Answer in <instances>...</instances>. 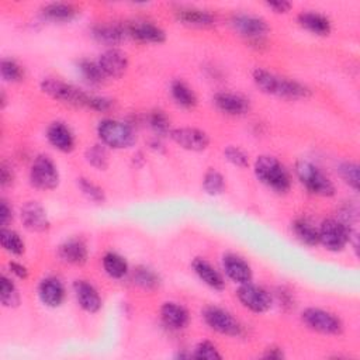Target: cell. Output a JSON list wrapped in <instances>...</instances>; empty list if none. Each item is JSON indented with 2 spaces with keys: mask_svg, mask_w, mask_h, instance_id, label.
Returning a JSON list of instances; mask_svg holds the SVG:
<instances>
[{
  "mask_svg": "<svg viewBox=\"0 0 360 360\" xmlns=\"http://www.w3.org/2000/svg\"><path fill=\"white\" fill-rule=\"evenodd\" d=\"M292 232L297 239L307 246H315L319 243L318 228L307 218H297L292 222Z\"/></svg>",
  "mask_w": 360,
  "mask_h": 360,
  "instance_id": "cell-28",
  "label": "cell"
},
{
  "mask_svg": "<svg viewBox=\"0 0 360 360\" xmlns=\"http://www.w3.org/2000/svg\"><path fill=\"white\" fill-rule=\"evenodd\" d=\"M128 37L145 44H162L166 41V32L156 24L145 20L132 21L125 25Z\"/></svg>",
  "mask_w": 360,
  "mask_h": 360,
  "instance_id": "cell-14",
  "label": "cell"
},
{
  "mask_svg": "<svg viewBox=\"0 0 360 360\" xmlns=\"http://www.w3.org/2000/svg\"><path fill=\"white\" fill-rule=\"evenodd\" d=\"M318 233L319 243L330 252H340L347 243H353V248L357 252V232L354 229H347L339 219L328 218L322 221L318 228Z\"/></svg>",
  "mask_w": 360,
  "mask_h": 360,
  "instance_id": "cell-3",
  "label": "cell"
},
{
  "mask_svg": "<svg viewBox=\"0 0 360 360\" xmlns=\"http://www.w3.org/2000/svg\"><path fill=\"white\" fill-rule=\"evenodd\" d=\"M176 18L188 27H197V28H207L212 27L215 24V15L210 13L208 10H202L198 7H190V6H180L174 11Z\"/></svg>",
  "mask_w": 360,
  "mask_h": 360,
  "instance_id": "cell-18",
  "label": "cell"
},
{
  "mask_svg": "<svg viewBox=\"0 0 360 360\" xmlns=\"http://www.w3.org/2000/svg\"><path fill=\"white\" fill-rule=\"evenodd\" d=\"M205 323L215 332L226 336H239L242 333L240 323L225 309L219 307H207L202 312Z\"/></svg>",
  "mask_w": 360,
  "mask_h": 360,
  "instance_id": "cell-11",
  "label": "cell"
},
{
  "mask_svg": "<svg viewBox=\"0 0 360 360\" xmlns=\"http://www.w3.org/2000/svg\"><path fill=\"white\" fill-rule=\"evenodd\" d=\"M160 316L163 323L172 329H184L190 322L188 311L177 302H165L160 308Z\"/></svg>",
  "mask_w": 360,
  "mask_h": 360,
  "instance_id": "cell-26",
  "label": "cell"
},
{
  "mask_svg": "<svg viewBox=\"0 0 360 360\" xmlns=\"http://www.w3.org/2000/svg\"><path fill=\"white\" fill-rule=\"evenodd\" d=\"M295 174L311 194L321 197H332L335 194V186L330 179L314 163L308 160H298L295 163Z\"/></svg>",
  "mask_w": 360,
  "mask_h": 360,
  "instance_id": "cell-5",
  "label": "cell"
},
{
  "mask_svg": "<svg viewBox=\"0 0 360 360\" xmlns=\"http://www.w3.org/2000/svg\"><path fill=\"white\" fill-rule=\"evenodd\" d=\"M339 176L342 177V180L349 186L352 187L354 191L359 190V165L354 163V162H350V160H346V162H342L339 165Z\"/></svg>",
  "mask_w": 360,
  "mask_h": 360,
  "instance_id": "cell-38",
  "label": "cell"
},
{
  "mask_svg": "<svg viewBox=\"0 0 360 360\" xmlns=\"http://www.w3.org/2000/svg\"><path fill=\"white\" fill-rule=\"evenodd\" d=\"M77 69L83 79L90 84H101L105 80V75L97 62L90 59H80L77 62Z\"/></svg>",
  "mask_w": 360,
  "mask_h": 360,
  "instance_id": "cell-33",
  "label": "cell"
},
{
  "mask_svg": "<svg viewBox=\"0 0 360 360\" xmlns=\"http://www.w3.org/2000/svg\"><path fill=\"white\" fill-rule=\"evenodd\" d=\"M22 225L31 232H46L51 226L45 208L38 201H27L20 212Z\"/></svg>",
  "mask_w": 360,
  "mask_h": 360,
  "instance_id": "cell-13",
  "label": "cell"
},
{
  "mask_svg": "<svg viewBox=\"0 0 360 360\" xmlns=\"http://www.w3.org/2000/svg\"><path fill=\"white\" fill-rule=\"evenodd\" d=\"M0 243L6 252L15 255V256L22 255L25 250V245H24V240L21 239V236L15 231H13L7 226L1 228V231H0Z\"/></svg>",
  "mask_w": 360,
  "mask_h": 360,
  "instance_id": "cell-32",
  "label": "cell"
},
{
  "mask_svg": "<svg viewBox=\"0 0 360 360\" xmlns=\"http://www.w3.org/2000/svg\"><path fill=\"white\" fill-rule=\"evenodd\" d=\"M222 269L226 277L231 278L233 283H238L239 285L252 281L253 273L250 266L248 264L246 260H243L238 255H233V253L225 255L222 257Z\"/></svg>",
  "mask_w": 360,
  "mask_h": 360,
  "instance_id": "cell-19",
  "label": "cell"
},
{
  "mask_svg": "<svg viewBox=\"0 0 360 360\" xmlns=\"http://www.w3.org/2000/svg\"><path fill=\"white\" fill-rule=\"evenodd\" d=\"M103 269L110 277L118 280L128 273V263L121 255L115 252H107L103 256Z\"/></svg>",
  "mask_w": 360,
  "mask_h": 360,
  "instance_id": "cell-30",
  "label": "cell"
},
{
  "mask_svg": "<svg viewBox=\"0 0 360 360\" xmlns=\"http://www.w3.org/2000/svg\"><path fill=\"white\" fill-rule=\"evenodd\" d=\"M97 135L103 145L114 149L131 148L136 142L134 128L120 120L105 118L97 125Z\"/></svg>",
  "mask_w": 360,
  "mask_h": 360,
  "instance_id": "cell-4",
  "label": "cell"
},
{
  "mask_svg": "<svg viewBox=\"0 0 360 360\" xmlns=\"http://www.w3.org/2000/svg\"><path fill=\"white\" fill-rule=\"evenodd\" d=\"M253 82L263 93L283 98L298 100L311 96V90L305 84L294 79L278 76L262 68L253 70Z\"/></svg>",
  "mask_w": 360,
  "mask_h": 360,
  "instance_id": "cell-1",
  "label": "cell"
},
{
  "mask_svg": "<svg viewBox=\"0 0 360 360\" xmlns=\"http://www.w3.org/2000/svg\"><path fill=\"white\" fill-rule=\"evenodd\" d=\"M191 266H193V270L197 274V277L208 287H211L214 290H222L225 287V281H224V277L221 276V273L205 259L195 257L193 260Z\"/></svg>",
  "mask_w": 360,
  "mask_h": 360,
  "instance_id": "cell-25",
  "label": "cell"
},
{
  "mask_svg": "<svg viewBox=\"0 0 360 360\" xmlns=\"http://www.w3.org/2000/svg\"><path fill=\"white\" fill-rule=\"evenodd\" d=\"M30 183L38 190H53L59 184V172L46 155H38L30 169Z\"/></svg>",
  "mask_w": 360,
  "mask_h": 360,
  "instance_id": "cell-8",
  "label": "cell"
},
{
  "mask_svg": "<svg viewBox=\"0 0 360 360\" xmlns=\"http://www.w3.org/2000/svg\"><path fill=\"white\" fill-rule=\"evenodd\" d=\"M41 90L53 100L73 107H87L90 97V94L84 93L79 87L55 77L42 79Z\"/></svg>",
  "mask_w": 360,
  "mask_h": 360,
  "instance_id": "cell-6",
  "label": "cell"
},
{
  "mask_svg": "<svg viewBox=\"0 0 360 360\" xmlns=\"http://www.w3.org/2000/svg\"><path fill=\"white\" fill-rule=\"evenodd\" d=\"M65 295V287L59 278L45 277L41 280L38 285V297L44 305L56 308L63 302Z\"/></svg>",
  "mask_w": 360,
  "mask_h": 360,
  "instance_id": "cell-20",
  "label": "cell"
},
{
  "mask_svg": "<svg viewBox=\"0 0 360 360\" xmlns=\"http://www.w3.org/2000/svg\"><path fill=\"white\" fill-rule=\"evenodd\" d=\"M301 319L309 329L322 335H340L343 330L342 321L335 314L322 308L309 307L304 309Z\"/></svg>",
  "mask_w": 360,
  "mask_h": 360,
  "instance_id": "cell-9",
  "label": "cell"
},
{
  "mask_svg": "<svg viewBox=\"0 0 360 360\" xmlns=\"http://www.w3.org/2000/svg\"><path fill=\"white\" fill-rule=\"evenodd\" d=\"M112 107V100L103 97V96H91L89 97V103H87V108L98 111V112H105L108 110H111Z\"/></svg>",
  "mask_w": 360,
  "mask_h": 360,
  "instance_id": "cell-43",
  "label": "cell"
},
{
  "mask_svg": "<svg viewBox=\"0 0 360 360\" xmlns=\"http://www.w3.org/2000/svg\"><path fill=\"white\" fill-rule=\"evenodd\" d=\"M169 136L174 143L180 148L191 150V152H201L208 148L210 136L207 132L193 127H180L170 129Z\"/></svg>",
  "mask_w": 360,
  "mask_h": 360,
  "instance_id": "cell-12",
  "label": "cell"
},
{
  "mask_svg": "<svg viewBox=\"0 0 360 360\" xmlns=\"http://www.w3.org/2000/svg\"><path fill=\"white\" fill-rule=\"evenodd\" d=\"M48 142L60 152H72L75 149V136L63 122H52L46 129Z\"/></svg>",
  "mask_w": 360,
  "mask_h": 360,
  "instance_id": "cell-22",
  "label": "cell"
},
{
  "mask_svg": "<svg viewBox=\"0 0 360 360\" xmlns=\"http://www.w3.org/2000/svg\"><path fill=\"white\" fill-rule=\"evenodd\" d=\"M297 21L304 30H307L315 35H321V37L329 35L330 30H332L329 18L318 11H311V10L301 11L297 15Z\"/></svg>",
  "mask_w": 360,
  "mask_h": 360,
  "instance_id": "cell-24",
  "label": "cell"
},
{
  "mask_svg": "<svg viewBox=\"0 0 360 360\" xmlns=\"http://www.w3.org/2000/svg\"><path fill=\"white\" fill-rule=\"evenodd\" d=\"M7 98H6V93L4 91H1V94H0V104H1V108H4L6 107V101Z\"/></svg>",
  "mask_w": 360,
  "mask_h": 360,
  "instance_id": "cell-49",
  "label": "cell"
},
{
  "mask_svg": "<svg viewBox=\"0 0 360 360\" xmlns=\"http://www.w3.org/2000/svg\"><path fill=\"white\" fill-rule=\"evenodd\" d=\"M170 93L173 100L184 108H193L197 104V96L194 90L183 80H173L170 84Z\"/></svg>",
  "mask_w": 360,
  "mask_h": 360,
  "instance_id": "cell-29",
  "label": "cell"
},
{
  "mask_svg": "<svg viewBox=\"0 0 360 360\" xmlns=\"http://www.w3.org/2000/svg\"><path fill=\"white\" fill-rule=\"evenodd\" d=\"M41 14L44 18L53 22H66L73 20L79 14V8L72 3L53 1L42 7Z\"/></svg>",
  "mask_w": 360,
  "mask_h": 360,
  "instance_id": "cell-27",
  "label": "cell"
},
{
  "mask_svg": "<svg viewBox=\"0 0 360 360\" xmlns=\"http://www.w3.org/2000/svg\"><path fill=\"white\" fill-rule=\"evenodd\" d=\"M190 357H194V359H208V360H219L222 356L221 353L218 352V349L215 347L214 343L208 342V340H204V342H200L194 352L190 354Z\"/></svg>",
  "mask_w": 360,
  "mask_h": 360,
  "instance_id": "cell-41",
  "label": "cell"
},
{
  "mask_svg": "<svg viewBox=\"0 0 360 360\" xmlns=\"http://www.w3.org/2000/svg\"><path fill=\"white\" fill-rule=\"evenodd\" d=\"M266 6L269 8H271L274 13H287L290 11V8L292 7V4L290 1H284V0H276V1H267Z\"/></svg>",
  "mask_w": 360,
  "mask_h": 360,
  "instance_id": "cell-46",
  "label": "cell"
},
{
  "mask_svg": "<svg viewBox=\"0 0 360 360\" xmlns=\"http://www.w3.org/2000/svg\"><path fill=\"white\" fill-rule=\"evenodd\" d=\"M11 219H13V208L8 205V202L6 200H1L0 201V222H1V228L7 226Z\"/></svg>",
  "mask_w": 360,
  "mask_h": 360,
  "instance_id": "cell-45",
  "label": "cell"
},
{
  "mask_svg": "<svg viewBox=\"0 0 360 360\" xmlns=\"http://www.w3.org/2000/svg\"><path fill=\"white\" fill-rule=\"evenodd\" d=\"M264 359H271V360H278V359H283L284 357V353L280 347H276V346H271V347H267L266 349V353L263 354Z\"/></svg>",
  "mask_w": 360,
  "mask_h": 360,
  "instance_id": "cell-48",
  "label": "cell"
},
{
  "mask_svg": "<svg viewBox=\"0 0 360 360\" xmlns=\"http://www.w3.org/2000/svg\"><path fill=\"white\" fill-rule=\"evenodd\" d=\"M148 122L149 127L158 134V135H166L170 132V120L167 118V115L160 111V110H155L150 111L148 115Z\"/></svg>",
  "mask_w": 360,
  "mask_h": 360,
  "instance_id": "cell-40",
  "label": "cell"
},
{
  "mask_svg": "<svg viewBox=\"0 0 360 360\" xmlns=\"http://www.w3.org/2000/svg\"><path fill=\"white\" fill-rule=\"evenodd\" d=\"M86 160L98 170H104L108 166V153L104 145H93L86 150Z\"/></svg>",
  "mask_w": 360,
  "mask_h": 360,
  "instance_id": "cell-37",
  "label": "cell"
},
{
  "mask_svg": "<svg viewBox=\"0 0 360 360\" xmlns=\"http://www.w3.org/2000/svg\"><path fill=\"white\" fill-rule=\"evenodd\" d=\"M255 174L260 183L276 193L284 194L291 187V177L284 165L274 156L260 155L255 160Z\"/></svg>",
  "mask_w": 360,
  "mask_h": 360,
  "instance_id": "cell-2",
  "label": "cell"
},
{
  "mask_svg": "<svg viewBox=\"0 0 360 360\" xmlns=\"http://www.w3.org/2000/svg\"><path fill=\"white\" fill-rule=\"evenodd\" d=\"M8 269H10V271H11L15 277H18V278H21V280H25V278L28 277V270H27V267L22 266L21 263H18V262H10V263H8Z\"/></svg>",
  "mask_w": 360,
  "mask_h": 360,
  "instance_id": "cell-47",
  "label": "cell"
},
{
  "mask_svg": "<svg viewBox=\"0 0 360 360\" xmlns=\"http://www.w3.org/2000/svg\"><path fill=\"white\" fill-rule=\"evenodd\" d=\"M0 73H1V77L10 83H17L24 79V69L18 62H15L11 58L1 59Z\"/></svg>",
  "mask_w": 360,
  "mask_h": 360,
  "instance_id": "cell-36",
  "label": "cell"
},
{
  "mask_svg": "<svg viewBox=\"0 0 360 360\" xmlns=\"http://www.w3.org/2000/svg\"><path fill=\"white\" fill-rule=\"evenodd\" d=\"M224 156L229 163H232L236 167H246L249 165L248 153L239 146H233V145L226 146L224 150Z\"/></svg>",
  "mask_w": 360,
  "mask_h": 360,
  "instance_id": "cell-42",
  "label": "cell"
},
{
  "mask_svg": "<svg viewBox=\"0 0 360 360\" xmlns=\"http://www.w3.org/2000/svg\"><path fill=\"white\" fill-rule=\"evenodd\" d=\"M98 66L101 68L105 77L118 79L121 77L127 69H128V58L127 55L117 49V48H108L105 49L97 59Z\"/></svg>",
  "mask_w": 360,
  "mask_h": 360,
  "instance_id": "cell-15",
  "label": "cell"
},
{
  "mask_svg": "<svg viewBox=\"0 0 360 360\" xmlns=\"http://www.w3.org/2000/svg\"><path fill=\"white\" fill-rule=\"evenodd\" d=\"M132 280L134 283L148 291L156 290L160 284V278L158 276V273H155L152 269L146 267V266H138L134 269L132 273Z\"/></svg>",
  "mask_w": 360,
  "mask_h": 360,
  "instance_id": "cell-31",
  "label": "cell"
},
{
  "mask_svg": "<svg viewBox=\"0 0 360 360\" xmlns=\"http://www.w3.org/2000/svg\"><path fill=\"white\" fill-rule=\"evenodd\" d=\"M58 256L65 263L82 266L87 262L89 252H87V246L83 240L68 239L58 248Z\"/></svg>",
  "mask_w": 360,
  "mask_h": 360,
  "instance_id": "cell-23",
  "label": "cell"
},
{
  "mask_svg": "<svg viewBox=\"0 0 360 360\" xmlns=\"http://www.w3.org/2000/svg\"><path fill=\"white\" fill-rule=\"evenodd\" d=\"M215 107L228 115H245L250 110V103L246 97L231 93V91H219L214 96Z\"/></svg>",
  "mask_w": 360,
  "mask_h": 360,
  "instance_id": "cell-16",
  "label": "cell"
},
{
  "mask_svg": "<svg viewBox=\"0 0 360 360\" xmlns=\"http://www.w3.org/2000/svg\"><path fill=\"white\" fill-rule=\"evenodd\" d=\"M0 301L6 308H14L20 304V294L10 277L3 274L0 277Z\"/></svg>",
  "mask_w": 360,
  "mask_h": 360,
  "instance_id": "cell-34",
  "label": "cell"
},
{
  "mask_svg": "<svg viewBox=\"0 0 360 360\" xmlns=\"http://www.w3.org/2000/svg\"><path fill=\"white\" fill-rule=\"evenodd\" d=\"M202 187L207 194L218 195L225 190V179L218 170L210 169L202 177Z\"/></svg>",
  "mask_w": 360,
  "mask_h": 360,
  "instance_id": "cell-35",
  "label": "cell"
},
{
  "mask_svg": "<svg viewBox=\"0 0 360 360\" xmlns=\"http://www.w3.org/2000/svg\"><path fill=\"white\" fill-rule=\"evenodd\" d=\"M14 181V172L7 163H1L0 166V184L1 187H7Z\"/></svg>",
  "mask_w": 360,
  "mask_h": 360,
  "instance_id": "cell-44",
  "label": "cell"
},
{
  "mask_svg": "<svg viewBox=\"0 0 360 360\" xmlns=\"http://www.w3.org/2000/svg\"><path fill=\"white\" fill-rule=\"evenodd\" d=\"M77 186L82 190V193L93 202H104L105 200V194L103 191L101 187H98L97 184H94L93 181H90L89 179L84 177H79L77 179Z\"/></svg>",
  "mask_w": 360,
  "mask_h": 360,
  "instance_id": "cell-39",
  "label": "cell"
},
{
  "mask_svg": "<svg viewBox=\"0 0 360 360\" xmlns=\"http://www.w3.org/2000/svg\"><path fill=\"white\" fill-rule=\"evenodd\" d=\"M232 28L252 44H262L269 34L270 27L267 21L255 14L238 13L231 17Z\"/></svg>",
  "mask_w": 360,
  "mask_h": 360,
  "instance_id": "cell-7",
  "label": "cell"
},
{
  "mask_svg": "<svg viewBox=\"0 0 360 360\" xmlns=\"http://www.w3.org/2000/svg\"><path fill=\"white\" fill-rule=\"evenodd\" d=\"M236 295L245 308L256 314L266 312L273 304L270 292L266 288L252 283L240 284V287L236 291Z\"/></svg>",
  "mask_w": 360,
  "mask_h": 360,
  "instance_id": "cell-10",
  "label": "cell"
},
{
  "mask_svg": "<svg viewBox=\"0 0 360 360\" xmlns=\"http://www.w3.org/2000/svg\"><path fill=\"white\" fill-rule=\"evenodd\" d=\"M91 35L97 42L108 46L118 45L128 37L125 25L112 24V22L96 24L91 28Z\"/></svg>",
  "mask_w": 360,
  "mask_h": 360,
  "instance_id": "cell-21",
  "label": "cell"
},
{
  "mask_svg": "<svg viewBox=\"0 0 360 360\" xmlns=\"http://www.w3.org/2000/svg\"><path fill=\"white\" fill-rule=\"evenodd\" d=\"M75 297L79 307L90 314H96L101 308V298L94 285L86 280H76L73 283Z\"/></svg>",
  "mask_w": 360,
  "mask_h": 360,
  "instance_id": "cell-17",
  "label": "cell"
}]
</instances>
